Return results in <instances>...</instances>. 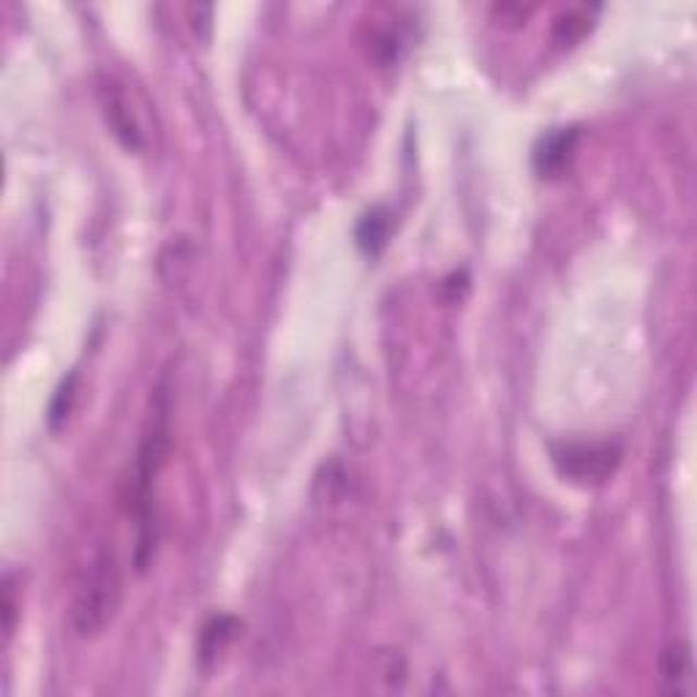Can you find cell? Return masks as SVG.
Returning a JSON list of instances; mask_svg holds the SVG:
<instances>
[{
	"mask_svg": "<svg viewBox=\"0 0 697 697\" xmlns=\"http://www.w3.org/2000/svg\"><path fill=\"white\" fill-rule=\"evenodd\" d=\"M170 396H166L164 387H159L153 412H150L142 441H139L137 458H134L132 477L126 480V496H123V505H126L128 515L134 518V526H137L134 564H137L139 572L148 570V561L153 559L155 539H159L153 488L155 483H159V474L161 469H164L166 456H170Z\"/></svg>",
	"mask_w": 697,
	"mask_h": 697,
	"instance_id": "6da1fadb",
	"label": "cell"
},
{
	"mask_svg": "<svg viewBox=\"0 0 697 697\" xmlns=\"http://www.w3.org/2000/svg\"><path fill=\"white\" fill-rule=\"evenodd\" d=\"M121 570L110 548H96L88 564L79 570L72 597V626L77 635L94 637L107 630L121 605Z\"/></svg>",
	"mask_w": 697,
	"mask_h": 697,
	"instance_id": "7a4b0ae2",
	"label": "cell"
},
{
	"mask_svg": "<svg viewBox=\"0 0 697 697\" xmlns=\"http://www.w3.org/2000/svg\"><path fill=\"white\" fill-rule=\"evenodd\" d=\"M556 472L575 485H602L608 483L621 466L619 441H564L550 450Z\"/></svg>",
	"mask_w": 697,
	"mask_h": 697,
	"instance_id": "3957f363",
	"label": "cell"
},
{
	"mask_svg": "<svg viewBox=\"0 0 697 697\" xmlns=\"http://www.w3.org/2000/svg\"><path fill=\"white\" fill-rule=\"evenodd\" d=\"M99 94H101V110H104L107 126H110V132L115 134L117 142H121L126 150H134V153L145 150V132L142 126H139L137 115H134V107L128 104L126 90H123L117 83H112V79H107V83L101 85Z\"/></svg>",
	"mask_w": 697,
	"mask_h": 697,
	"instance_id": "277c9868",
	"label": "cell"
},
{
	"mask_svg": "<svg viewBox=\"0 0 697 697\" xmlns=\"http://www.w3.org/2000/svg\"><path fill=\"white\" fill-rule=\"evenodd\" d=\"M577 142H581V128L567 126L553 128L550 134H545L537 145H534L532 164L534 172L545 181H556L570 170L572 159H575Z\"/></svg>",
	"mask_w": 697,
	"mask_h": 697,
	"instance_id": "5b68a950",
	"label": "cell"
},
{
	"mask_svg": "<svg viewBox=\"0 0 697 697\" xmlns=\"http://www.w3.org/2000/svg\"><path fill=\"white\" fill-rule=\"evenodd\" d=\"M659 681L668 695H692L695 692V664L686 643H670L659 657Z\"/></svg>",
	"mask_w": 697,
	"mask_h": 697,
	"instance_id": "8992f818",
	"label": "cell"
},
{
	"mask_svg": "<svg viewBox=\"0 0 697 697\" xmlns=\"http://www.w3.org/2000/svg\"><path fill=\"white\" fill-rule=\"evenodd\" d=\"M393 215L387 208H371L369 213L360 219L358 229H354V240H358L360 251L365 257H379L385 251L387 240H390V226Z\"/></svg>",
	"mask_w": 697,
	"mask_h": 697,
	"instance_id": "52a82bcc",
	"label": "cell"
},
{
	"mask_svg": "<svg viewBox=\"0 0 697 697\" xmlns=\"http://www.w3.org/2000/svg\"><path fill=\"white\" fill-rule=\"evenodd\" d=\"M599 7H572L553 23V45L556 47H575L588 30L594 28Z\"/></svg>",
	"mask_w": 697,
	"mask_h": 697,
	"instance_id": "ba28073f",
	"label": "cell"
},
{
	"mask_svg": "<svg viewBox=\"0 0 697 697\" xmlns=\"http://www.w3.org/2000/svg\"><path fill=\"white\" fill-rule=\"evenodd\" d=\"M237 632H240V621L232 619V615H215V619H210L204 624L202 635H199V657H202V662H213L235 640Z\"/></svg>",
	"mask_w": 697,
	"mask_h": 697,
	"instance_id": "9c48e42d",
	"label": "cell"
},
{
	"mask_svg": "<svg viewBox=\"0 0 697 697\" xmlns=\"http://www.w3.org/2000/svg\"><path fill=\"white\" fill-rule=\"evenodd\" d=\"M74 403H77V374L63 379V385L52 396L50 412H47V423H50L52 431H61L66 425V420L74 412Z\"/></svg>",
	"mask_w": 697,
	"mask_h": 697,
	"instance_id": "30bf717a",
	"label": "cell"
},
{
	"mask_svg": "<svg viewBox=\"0 0 697 697\" xmlns=\"http://www.w3.org/2000/svg\"><path fill=\"white\" fill-rule=\"evenodd\" d=\"M532 12L534 7H521V3H501V7H494V17L501 20V25H507V28L523 25Z\"/></svg>",
	"mask_w": 697,
	"mask_h": 697,
	"instance_id": "8fae6325",
	"label": "cell"
},
{
	"mask_svg": "<svg viewBox=\"0 0 697 697\" xmlns=\"http://www.w3.org/2000/svg\"><path fill=\"white\" fill-rule=\"evenodd\" d=\"M17 588H14V577L7 575L3 581V630H7V637H12L14 621H17V599H14Z\"/></svg>",
	"mask_w": 697,
	"mask_h": 697,
	"instance_id": "7c38bea8",
	"label": "cell"
}]
</instances>
